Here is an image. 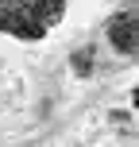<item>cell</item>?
Instances as JSON below:
<instances>
[{
	"label": "cell",
	"mask_w": 139,
	"mask_h": 147,
	"mask_svg": "<svg viewBox=\"0 0 139 147\" xmlns=\"http://www.w3.org/2000/svg\"><path fill=\"white\" fill-rule=\"evenodd\" d=\"M104 35H108V43L116 47L120 54L135 58V54H139V12H135V8H120L116 16H108Z\"/></svg>",
	"instance_id": "obj_2"
},
{
	"label": "cell",
	"mask_w": 139,
	"mask_h": 147,
	"mask_svg": "<svg viewBox=\"0 0 139 147\" xmlns=\"http://www.w3.org/2000/svg\"><path fill=\"white\" fill-rule=\"evenodd\" d=\"M73 74H77V78H89V74H93V47H81V51L73 54Z\"/></svg>",
	"instance_id": "obj_3"
},
{
	"label": "cell",
	"mask_w": 139,
	"mask_h": 147,
	"mask_svg": "<svg viewBox=\"0 0 139 147\" xmlns=\"http://www.w3.org/2000/svg\"><path fill=\"white\" fill-rule=\"evenodd\" d=\"M70 0H0V35L39 43L62 23Z\"/></svg>",
	"instance_id": "obj_1"
}]
</instances>
